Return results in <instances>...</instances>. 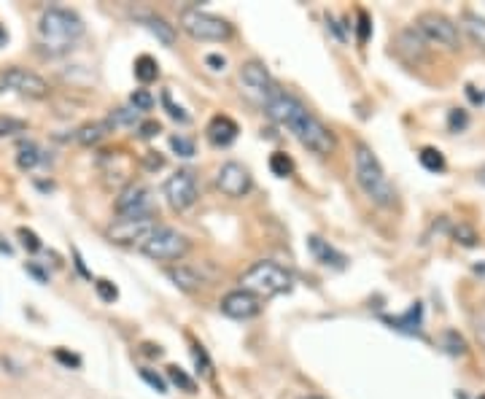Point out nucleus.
Returning a JSON list of instances; mask_svg holds the SVG:
<instances>
[{
	"mask_svg": "<svg viewBox=\"0 0 485 399\" xmlns=\"http://www.w3.org/2000/svg\"><path fill=\"white\" fill-rule=\"evenodd\" d=\"M57 359L68 361V364H79V359H76V356H68V354H62V351H57Z\"/></svg>",
	"mask_w": 485,
	"mask_h": 399,
	"instance_id": "44",
	"label": "nucleus"
},
{
	"mask_svg": "<svg viewBox=\"0 0 485 399\" xmlns=\"http://www.w3.org/2000/svg\"><path fill=\"white\" fill-rule=\"evenodd\" d=\"M130 103H132V108H135L138 114H143V111H151V108H154V95H151L148 89H135Z\"/></svg>",
	"mask_w": 485,
	"mask_h": 399,
	"instance_id": "30",
	"label": "nucleus"
},
{
	"mask_svg": "<svg viewBox=\"0 0 485 399\" xmlns=\"http://www.w3.org/2000/svg\"><path fill=\"white\" fill-rule=\"evenodd\" d=\"M84 36V22L70 8H46L38 20V38L49 52H68Z\"/></svg>",
	"mask_w": 485,
	"mask_h": 399,
	"instance_id": "3",
	"label": "nucleus"
},
{
	"mask_svg": "<svg viewBox=\"0 0 485 399\" xmlns=\"http://www.w3.org/2000/svg\"><path fill=\"white\" fill-rule=\"evenodd\" d=\"M415 30L424 36V40H431L437 46H442L447 52H459L461 49V36H459V24L453 20H447L445 14L437 11H424L418 22H415Z\"/></svg>",
	"mask_w": 485,
	"mask_h": 399,
	"instance_id": "7",
	"label": "nucleus"
},
{
	"mask_svg": "<svg viewBox=\"0 0 485 399\" xmlns=\"http://www.w3.org/2000/svg\"><path fill=\"white\" fill-rule=\"evenodd\" d=\"M442 348L450 354V356H464L466 354V340L459 335V332H453V329H447L442 335Z\"/></svg>",
	"mask_w": 485,
	"mask_h": 399,
	"instance_id": "24",
	"label": "nucleus"
},
{
	"mask_svg": "<svg viewBox=\"0 0 485 399\" xmlns=\"http://www.w3.org/2000/svg\"><path fill=\"white\" fill-rule=\"evenodd\" d=\"M216 186L222 189L226 197L243 200L254 189V179L248 173V167H243L240 162H224L216 173Z\"/></svg>",
	"mask_w": 485,
	"mask_h": 399,
	"instance_id": "12",
	"label": "nucleus"
},
{
	"mask_svg": "<svg viewBox=\"0 0 485 399\" xmlns=\"http://www.w3.org/2000/svg\"><path fill=\"white\" fill-rule=\"evenodd\" d=\"M95 289H98V297H100L102 302H114V299L119 297V292H116V286H114L111 280H105V278L98 280V283H95Z\"/></svg>",
	"mask_w": 485,
	"mask_h": 399,
	"instance_id": "35",
	"label": "nucleus"
},
{
	"mask_svg": "<svg viewBox=\"0 0 485 399\" xmlns=\"http://www.w3.org/2000/svg\"><path fill=\"white\" fill-rule=\"evenodd\" d=\"M300 399H326V397H318V394H305V397H300Z\"/></svg>",
	"mask_w": 485,
	"mask_h": 399,
	"instance_id": "46",
	"label": "nucleus"
},
{
	"mask_svg": "<svg viewBox=\"0 0 485 399\" xmlns=\"http://www.w3.org/2000/svg\"><path fill=\"white\" fill-rule=\"evenodd\" d=\"M108 121H100V124H89V127H84L79 133V140L84 143V146H89V143H98L100 138H105L108 135Z\"/></svg>",
	"mask_w": 485,
	"mask_h": 399,
	"instance_id": "26",
	"label": "nucleus"
},
{
	"mask_svg": "<svg viewBox=\"0 0 485 399\" xmlns=\"http://www.w3.org/2000/svg\"><path fill=\"white\" fill-rule=\"evenodd\" d=\"M43 160L38 151V146H33V143H27V146H22L20 154H17V165H20L22 170H33L38 162Z\"/></svg>",
	"mask_w": 485,
	"mask_h": 399,
	"instance_id": "25",
	"label": "nucleus"
},
{
	"mask_svg": "<svg viewBox=\"0 0 485 399\" xmlns=\"http://www.w3.org/2000/svg\"><path fill=\"white\" fill-rule=\"evenodd\" d=\"M477 399H485V394H480V397H477Z\"/></svg>",
	"mask_w": 485,
	"mask_h": 399,
	"instance_id": "47",
	"label": "nucleus"
},
{
	"mask_svg": "<svg viewBox=\"0 0 485 399\" xmlns=\"http://www.w3.org/2000/svg\"><path fill=\"white\" fill-rule=\"evenodd\" d=\"M307 248H310V254L316 257V259L321 262V264H332V267H345V254H340L337 248H332L326 240H321L318 235H310L307 238Z\"/></svg>",
	"mask_w": 485,
	"mask_h": 399,
	"instance_id": "18",
	"label": "nucleus"
},
{
	"mask_svg": "<svg viewBox=\"0 0 485 399\" xmlns=\"http://www.w3.org/2000/svg\"><path fill=\"white\" fill-rule=\"evenodd\" d=\"M135 76H138V81H143V84L154 81L160 76V65H157V60L148 57V54H141V57L135 60Z\"/></svg>",
	"mask_w": 485,
	"mask_h": 399,
	"instance_id": "21",
	"label": "nucleus"
},
{
	"mask_svg": "<svg viewBox=\"0 0 485 399\" xmlns=\"http://www.w3.org/2000/svg\"><path fill=\"white\" fill-rule=\"evenodd\" d=\"M205 62L210 65V70H224V65H226V62H224V57H219V54H208V57H205Z\"/></svg>",
	"mask_w": 485,
	"mask_h": 399,
	"instance_id": "42",
	"label": "nucleus"
},
{
	"mask_svg": "<svg viewBox=\"0 0 485 399\" xmlns=\"http://www.w3.org/2000/svg\"><path fill=\"white\" fill-rule=\"evenodd\" d=\"M238 133H240L238 121L229 119V116H213L210 124H208V140L213 146H229V143H235Z\"/></svg>",
	"mask_w": 485,
	"mask_h": 399,
	"instance_id": "17",
	"label": "nucleus"
},
{
	"mask_svg": "<svg viewBox=\"0 0 485 399\" xmlns=\"http://www.w3.org/2000/svg\"><path fill=\"white\" fill-rule=\"evenodd\" d=\"M162 192H164V200H167V205L173 208V211H189L197 200H200V186H197V176L192 173V170H176L173 176H167L164 181V186H162Z\"/></svg>",
	"mask_w": 485,
	"mask_h": 399,
	"instance_id": "8",
	"label": "nucleus"
},
{
	"mask_svg": "<svg viewBox=\"0 0 485 399\" xmlns=\"http://www.w3.org/2000/svg\"><path fill=\"white\" fill-rule=\"evenodd\" d=\"M475 179H477V183H483V186H485V165H480V167H477Z\"/></svg>",
	"mask_w": 485,
	"mask_h": 399,
	"instance_id": "45",
	"label": "nucleus"
},
{
	"mask_svg": "<svg viewBox=\"0 0 485 399\" xmlns=\"http://www.w3.org/2000/svg\"><path fill=\"white\" fill-rule=\"evenodd\" d=\"M326 24H329V30L334 33V38H337V40H345V36L340 33V27H337V22L332 20V17H326Z\"/></svg>",
	"mask_w": 485,
	"mask_h": 399,
	"instance_id": "43",
	"label": "nucleus"
},
{
	"mask_svg": "<svg viewBox=\"0 0 485 399\" xmlns=\"http://www.w3.org/2000/svg\"><path fill=\"white\" fill-rule=\"evenodd\" d=\"M461 27H464V33L469 36V40L477 46V49H483L485 52V20L480 14H475V11H464L461 14Z\"/></svg>",
	"mask_w": 485,
	"mask_h": 399,
	"instance_id": "19",
	"label": "nucleus"
},
{
	"mask_svg": "<svg viewBox=\"0 0 485 399\" xmlns=\"http://www.w3.org/2000/svg\"><path fill=\"white\" fill-rule=\"evenodd\" d=\"M135 121H141V114L135 108H116L111 114L108 124H135Z\"/></svg>",
	"mask_w": 485,
	"mask_h": 399,
	"instance_id": "32",
	"label": "nucleus"
},
{
	"mask_svg": "<svg viewBox=\"0 0 485 399\" xmlns=\"http://www.w3.org/2000/svg\"><path fill=\"white\" fill-rule=\"evenodd\" d=\"M367 36H369V20H367V14L364 11H359V40H367Z\"/></svg>",
	"mask_w": 485,
	"mask_h": 399,
	"instance_id": "41",
	"label": "nucleus"
},
{
	"mask_svg": "<svg viewBox=\"0 0 485 399\" xmlns=\"http://www.w3.org/2000/svg\"><path fill=\"white\" fill-rule=\"evenodd\" d=\"M238 79H240V89L245 92V98L254 100V103L262 105V108H264V103L270 100V95L278 89V84L272 81L270 70L256 60L245 62L240 68V76H238Z\"/></svg>",
	"mask_w": 485,
	"mask_h": 399,
	"instance_id": "9",
	"label": "nucleus"
},
{
	"mask_svg": "<svg viewBox=\"0 0 485 399\" xmlns=\"http://www.w3.org/2000/svg\"><path fill=\"white\" fill-rule=\"evenodd\" d=\"M160 130H162L160 121H143V124H141V135H143V138H154V135H157Z\"/></svg>",
	"mask_w": 485,
	"mask_h": 399,
	"instance_id": "39",
	"label": "nucleus"
},
{
	"mask_svg": "<svg viewBox=\"0 0 485 399\" xmlns=\"http://www.w3.org/2000/svg\"><path fill=\"white\" fill-rule=\"evenodd\" d=\"M170 146L178 157H194V140L183 138V135H173L170 138Z\"/></svg>",
	"mask_w": 485,
	"mask_h": 399,
	"instance_id": "33",
	"label": "nucleus"
},
{
	"mask_svg": "<svg viewBox=\"0 0 485 399\" xmlns=\"http://www.w3.org/2000/svg\"><path fill=\"white\" fill-rule=\"evenodd\" d=\"M138 248H141L143 257H148V259L154 262H176V259H183L189 254V240L178 229L157 224Z\"/></svg>",
	"mask_w": 485,
	"mask_h": 399,
	"instance_id": "5",
	"label": "nucleus"
},
{
	"mask_svg": "<svg viewBox=\"0 0 485 399\" xmlns=\"http://www.w3.org/2000/svg\"><path fill=\"white\" fill-rule=\"evenodd\" d=\"M167 378L173 380V383H176V386L181 389V391H186V394H194V391H197L194 380L189 378V375L183 372L181 367H167Z\"/></svg>",
	"mask_w": 485,
	"mask_h": 399,
	"instance_id": "28",
	"label": "nucleus"
},
{
	"mask_svg": "<svg viewBox=\"0 0 485 399\" xmlns=\"http://www.w3.org/2000/svg\"><path fill=\"white\" fill-rule=\"evenodd\" d=\"M0 92H17L27 98H46L49 84L38 73L24 70V68H3L0 70Z\"/></svg>",
	"mask_w": 485,
	"mask_h": 399,
	"instance_id": "10",
	"label": "nucleus"
},
{
	"mask_svg": "<svg viewBox=\"0 0 485 399\" xmlns=\"http://www.w3.org/2000/svg\"><path fill=\"white\" fill-rule=\"evenodd\" d=\"M146 167H148V170H160L162 165H164V160H162L160 157V151H148V157H146Z\"/></svg>",
	"mask_w": 485,
	"mask_h": 399,
	"instance_id": "40",
	"label": "nucleus"
},
{
	"mask_svg": "<svg viewBox=\"0 0 485 399\" xmlns=\"http://www.w3.org/2000/svg\"><path fill=\"white\" fill-rule=\"evenodd\" d=\"M178 22H181L183 33L192 36L194 40H216V43H222V40L232 38V24L229 22L210 14V11H202L197 6L183 8Z\"/></svg>",
	"mask_w": 485,
	"mask_h": 399,
	"instance_id": "6",
	"label": "nucleus"
},
{
	"mask_svg": "<svg viewBox=\"0 0 485 399\" xmlns=\"http://www.w3.org/2000/svg\"><path fill=\"white\" fill-rule=\"evenodd\" d=\"M353 176H356L359 189L375 205H380V208H394L397 205V186L385 176L383 165L375 157V151L364 143L356 146V154H353Z\"/></svg>",
	"mask_w": 485,
	"mask_h": 399,
	"instance_id": "2",
	"label": "nucleus"
},
{
	"mask_svg": "<svg viewBox=\"0 0 485 399\" xmlns=\"http://www.w3.org/2000/svg\"><path fill=\"white\" fill-rule=\"evenodd\" d=\"M20 238H22V246H24L27 251H38L40 248V240L36 238V232H30V229H24V227L20 229Z\"/></svg>",
	"mask_w": 485,
	"mask_h": 399,
	"instance_id": "38",
	"label": "nucleus"
},
{
	"mask_svg": "<svg viewBox=\"0 0 485 399\" xmlns=\"http://www.w3.org/2000/svg\"><path fill=\"white\" fill-rule=\"evenodd\" d=\"M270 170H272L278 179H286V176H291L294 162L288 160L286 154H272V157H270Z\"/></svg>",
	"mask_w": 485,
	"mask_h": 399,
	"instance_id": "29",
	"label": "nucleus"
},
{
	"mask_svg": "<svg viewBox=\"0 0 485 399\" xmlns=\"http://www.w3.org/2000/svg\"><path fill=\"white\" fill-rule=\"evenodd\" d=\"M157 227L154 213H146V216H119L108 227V238L121 246H130V243H138L148 238V232Z\"/></svg>",
	"mask_w": 485,
	"mask_h": 399,
	"instance_id": "11",
	"label": "nucleus"
},
{
	"mask_svg": "<svg viewBox=\"0 0 485 399\" xmlns=\"http://www.w3.org/2000/svg\"><path fill=\"white\" fill-rule=\"evenodd\" d=\"M397 329H404V332H418V326H421V305H413L410 310H407V316L402 319H388Z\"/></svg>",
	"mask_w": 485,
	"mask_h": 399,
	"instance_id": "23",
	"label": "nucleus"
},
{
	"mask_svg": "<svg viewBox=\"0 0 485 399\" xmlns=\"http://www.w3.org/2000/svg\"><path fill=\"white\" fill-rule=\"evenodd\" d=\"M262 302L264 299H259L256 294H251V292H245V289H235V292L224 294L222 313L235 321H248L262 313Z\"/></svg>",
	"mask_w": 485,
	"mask_h": 399,
	"instance_id": "13",
	"label": "nucleus"
},
{
	"mask_svg": "<svg viewBox=\"0 0 485 399\" xmlns=\"http://www.w3.org/2000/svg\"><path fill=\"white\" fill-rule=\"evenodd\" d=\"M27 130V121L17 119V116H6L0 114V138H8V135H17V133H24Z\"/></svg>",
	"mask_w": 485,
	"mask_h": 399,
	"instance_id": "27",
	"label": "nucleus"
},
{
	"mask_svg": "<svg viewBox=\"0 0 485 399\" xmlns=\"http://www.w3.org/2000/svg\"><path fill=\"white\" fill-rule=\"evenodd\" d=\"M162 103H164L167 114H170V116H173L176 121H181V124H189V121H192V116H189V114L183 111L181 105H176V103H173V98H170V92H167V89L162 92Z\"/></svg>",
	"mask_w": 485,
	"mask_h": 399,
	"instance_id": "31",
	"label": "nucleus"
},
{
	"mask_svg": "<svg viewBox=\"0 0 485 399\" xmlns=\"http://www.w3.org/2000/svg\"><path fill=\"white\" fill-rule=\"evenodd\" d=\"M119 216H146L151 213V189L143 183H127L116 197Z\"/></svg>",
	"mask_w": 485,
	"mask_h": 399,
	"instance_id": "14",
	"label": "nucleus"
},
{
	"mask_svg": "<svg viewBox=\"0 0 485 399\" xmlns=\"http://www.w3.org/2000/svg\"><path fill=\"white\" fill-rule=\"evenodd\" d=\"M141 22L146 24V30H148L151 36H157V38H160L164 46H173V43H176V30H173V24H167V22L162 20V17H154V14H143Z\"/></svg>",
	"mask_w": 485,
	"mask_h": 399,
	"instance_id": "20",
	"label": "nucleus"
},
{
	"mask_svg": "<svg viewBox=\"0 0 485 399\" xmlns=\"http://www.w3.org/2000/svg\"><path fill=\"white\" fill-rule=\"evenodd\" d=\"M447 124H450V130H453V133H459V130H464L466 124H469V116H466L461 108H456V111H450Z\"/></svg>",
	"mask_w": 485,
	"mask_h": 399,
	"instance_id": "37",
	"label": "nucleus"
},
{
	"mask_svg": "<svg viewBox=\"0 0 485 399\" xmlns=\"http://www.w3.org/2000/svg\"><path fill=\"white\" fill-rule=\"evenodd\" d=\"M240 289L256 294L259 299L267 297H278V294H286L291 286H294V276L272 259H262V262H254L245 273L240 276Z\"/></svg>",
	"mask_w": 485,
	"mask_h": 399,
	"instance_id": "4",
	"label": "nucleus"
},
{
	"mask_svg": "<svg viewBox=\"0 0 485 399\" xmlns=\"http://www.w3.org/2000/svg\"><path fill=\"white\" fill-rule=\"evenodd\" d=\"M264 114L275 121V124L288 127L291 135L300 140L305 149H310L313 154H318V157H329L337 149L334 133L313 111H307V105H305L302 100L288 95V92H283L281 86L264 103Z\"/></svg>",
	"mask_w": 485,
	"mask_h": 399,
	"instance_id": "1",
	"label": "nucleus"
},
{
	"mask_svg": "<svg viewBox=\"0 0 485 399\" xmlns=\"http://www.w3.org/2000/svg\"><path fill=\"white\" fill-rule=\"evenodd\" d=\"M394 49H397V54H399L402 60L413 62V65H418V62L426 60V40L415 27L399 30L397 38H394Z\"/></svg>",
	"mask_w": 485,
	"mask_h": 399,
	"instance_id": "15",
	"label": "nucleus"
},
{
	"mask_svg": "<svg viewBox=\"0 0 485 399\" xmlns=\"http://www.w3.org/2000/svg\"><path fill=\"white\" fill-rule=\"evenodd\" d=\"M453 238H456V243H461V246H477V232L472 227H466V224H459L453 229Z\"/></svg>",
	"mask_w": 485,
	"mask_h": 399,
	"instance_id": "34",
	"label": "nucleus"
},
{
	"mask_svg": "<svg viewBox=\"0 0 485 399\" xmlns=\"http://www.w3.org/2000/svg\"><path fill=\"white\" fill-rule=\"evenodd\" d=\"M418 160H421V165H424L429 173H442L445 170V157H442V151H437V149H421V154H418Z\"/></svg>",
	"mask_w": 485,
	"mask_h": 399,
	"instance_id": "22",
	"label": "nucleus"
},
{
	"mask_svg": "<svg viewBox=\"0 0 485 399\" xmlns=\"http://www.w3.org/2000/svg\"><path fill=\"white\" fill-rule=\"evenodd\" d=\"M141 378L154 389V391H160V394H167V383H164V378L162 375H157L154 370H141Z\"/></svg>",
	"mask_w": 485,
	"mask_h": 399,
	"instance_id": "36",
	"label": "nucleus"
},
{
	"mask_svg": "<svg viewBox=\"0 0 485 399\" xmlns=\"http://www.w3.org/2000/svg\"><path fill=\"white\" fill-rule=\"evenodd\" d=\"M167 278L173 280L178 289H183V292H197V289L205 286V276L197 267H192V264H173V267H167Z\"/></svg>",
	"mask_w": 485,
	"mask_h": 399,
	"instance_id": "16",
	"label": "nucleus"
}]
</instances>
